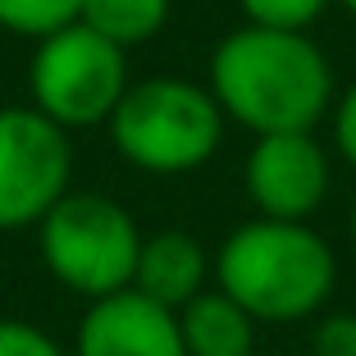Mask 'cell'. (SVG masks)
<instances>
[{
	"instance_id": "9a60e30c",
	"label": "cell",
	"mask_w": 356,
	"mask_h": 356,
	"mask_svg": "<svg viewBox=\"0 0 356 356\" xmlns=\"http://www.w3.org/2000/svg\"><path fill=\"white\" fill-rule=\"evenodd\" d=\"M311 352L315 356H356V315H347V311L325 315L311 329Z\"/></svg>"
},
{
	"instance_id": "8992f818",
	"label": "cell",
	"mask_w": 356,
	"mask_h": 356,
	"mask_svg": "<svg viewBox=\"0 0 356 356\" xmlns=\"http://www.w3.org/2000/svg\"><path fill=\"white\" fill-rule=\"evenodd\" d=\"M69 128L46 119L37 105L0 110V233L42 224L69 192Z\"/></svg>"
},
{
	"instance_id": "ba28073f",
	"label": "cell",
	"mask_w": 356,
	"mask_h": 356,
	"mask_svg": "<svg viewBox=\"0 0 356 356\" xmlns=\"http://www.w3.org/2000/svg\"><path fill=\"white\" fill-rule=\"evenodd\" d=\"M78 356H188L178 315L137 288L96 297L78 325Z\"/></svg>"
},
{
	"instance_id": "277c9868",
	"label": "cell",
	"mask_w": 356,
	"mask_h": 356,
	"mask_svg": "<svg viewBox=\"0 0 356 356\" xmlns=\"http://www.w3.org/2000/svg\"><path fill=\"white\" fill-rule=\"evenodd\" d=\"M37 229H42V256L64 288L92 302L133 288L142 233L119 201L96 192H64Z\"/></svg>"
},
{
	"instance_id": "4fadbf2b",
	"label": "cell",
	"mask_w": 356,
	"mask_h": 356,
	"mask_svg": "<svg viewBox=\"0 0 356 356\" xmlns=\"http://www.w3.org/2000/svg\"><path fill=\"white\" fill-rule=\"evenodd\" d=\"M238 5L247 14V23L279 28V32H306L329 10V0H238Z\"/></svg>"
},
{
	"instance_id": "d6986e66",
	"label": "cell",
	"mask_w": 356,
	"mask_h": 356,
	"mask_svg": "<svg viewBox=\"0 0 356 356\" xmlns=\"http://www.w3.org/2000/svg\"><path fill=\"white\" fill-rule=\"evenodd\" d=\"M252 356H256V352H252Z\"/></svg>"
},
{
	"instance_id": "5bb4252c",
	"label": "cell",
	"mask_w": 356,
	"mask_h": 356,
	"mask_svg": "<svg viewBox=\"0 0 356 356\" xmlns=\"http://www.w3.org/2000/svg\"><path fill=\"white\" fill-rule=\"evenodd\" d=\"M0 356H64L46 329L28 320H0Z\"/></svg>"
},
{
	"instance_id": "3957f363",
	"label": "cell",
	"mask_w": 356,
	"mask_h": 356,
	"mask_svg": "<svg viewBox=\"0 0 356 356\" xmlns=\"http://www.w3.org/2000/svg\"><path fill=\"white\" fill-rule=\"evenodd\" d=\"M110 137L119 156L151 174L201 169L224 142V110L197 83L147 78L124 92L110 115Z\"/></svg>"
},
{
	"instance_id": "7a4b0ae2",
	"label": "cell",
	"mask_w": 356,
	"mask_h": 356,
	"mask_svg": "<svg viewBox=\"0 0 356 356\" xmlns=\"http://www.w3.org/2000/svg\"><path fill=\"white\" fill-rule=\"evenodd\" d=\"M220 288L252 320H306L334 293V247L306 220H252L215 256Z\"/></svg>"
},
{
	"instance_id": "7c38bea8",
	"label": "cell",
	"mask_w": 356,
	"mask_h": 356,
	"mask_svg": "<svg viewBox=\"0 0 356 356\" xmlns=\"http://www.w3.org/2000/svg\"><path fill=\"white\" fill-rule=\"evenodd\" d=\"M83 0H0V28L14 37H51L78 19Z\"/></svg>"
},
{
	"instance_id": "52a82bcc",
	"label": "cell",
	"mask_w": 356,
	"mask_h": 356,
	"mask_svg": "<svg viewBox=\"0 0 356 356\" xmlns=\"http://www.w3.org/2000/svg\"><path fill=\"white\" fill-rule=\"evenodd\" d=\"M329 192V160L311 133H265L247 156V197L265 220H306Z\"/></svg>"
},
{
	"instance_id": "6da1fadb",
	"label": "cell",
	"mask_w": 356,
	"mask_h": 356,
	"mask_svg": "<svg viewBox=\"0 0 356 356\" xmlns=\"http://www.w3.org/2000/svg\"><path fill=\"white\" fill-rule=\"evenodd\" d=\"M210 96L256 137L311 133L334 101V69L306 32L247 23L210 55Z\"/></svg>"
},
{
	"instance_id": "9c48e42d",
	"label": "cell",
	"mask_w": 356,
	"mask_h": 356,
	"mask_svg": "<svg viewBox=\"0 0 356 356\" xmlns=\"http://www.w3.org/2000/svg\"><path fill=\"white\" fill-rule=\"evenodd\" d=\"M206 247H201L192 233H156V238L142 242V256H137V274L133 288L151 302L169 306V311H183L197 293H206Z\"/></svg>"
},
{
	"instance_id": "e0dca14e",
	"label": "cell",
	"mask_w": 356,
	"mask_h": 356,
	"mask_svg": "<svg viewBox=\"0 0 356 356\" xmlns=\"http://www.w3.org/2000/svg\"><path fill=\"white\" fill-rule=\"evenodd\" d=\"M343 10H347V14H356V0H343Z\"/></svg>"
},
{
	"instance_id": "8fae6325",
	"label": "cell",
	"mask_w": 356,
	"mask_h": 356,
	"mask_svg": "<svg viewBox=\"0 0 356 356\" xmlns=\"http://www.w3.org/2000/svg\"><path fill=\"white\" fill-rule=\"evenodd\" d=\"M78 23L101 32L115 46H142L169 23V0H83Z\"/></svg>"
},
{
	"instance_id": "2e32d148",
	"label": "cell",
	"mask_w": 356,
	"mask_h": 356,
	"mask_svg": "<svg viewBox=\"0 0 356 356\" xmlns=\"http://www.w3.org/2000/svg\"><path fill=\"white\" fill-rule=\"evenodd\" d=\"M334 142H338V151H343V160L356 169V83L347 87V96L334 110Z\"/></svg>"
},
{
	"instance_id": "30bf717a",
	"label": "cell",
	"mask_w": 356,
	"mask_h": 356,
	"mask_svg": "<svg viewBox=\"0 0 356 356\" xmlns=\"http://www.w3.org/2000/svg\"><path fill=\"white\" fill-rule=\"evenodd\" d=\"M178 315V334L188 356H252L256 352V320L229 293H197Z\"/></svg>"
},
{
	"instance_id": "5b68a950",
	"label": "cell",
	"mask_w": 356,
	"mask_h": 356,
	"mask_svg": "<svg viewBox=\"0 0 356 356\" xmlns=\"http://www.w3.org/2000/svg\"><path fill=\"white\" fill-rule=\"evenodd\" d=\"M28 87H32V105L60 128L105 124L128 92L124 46L105 42L101 32L74 19L69 28L37 42Z\"/></svg>"
},
{
	"instance_id": "ac0fdd59",
	"label": "cell",
	"mask_w": 356,
	"mask_h": 356,
	"mask_svg": "<svg viewBox=\"0 0 356 356\" xmlns=\"http://www.w3.org/2000/svg\"><path fill=\"white\" fill-rule=\"evenodd\" d=\"M352 242H356V206H352Z\"/></svg>"
}]
</instances>
